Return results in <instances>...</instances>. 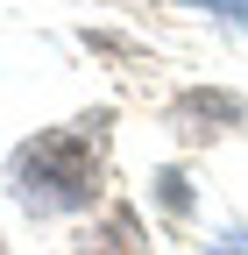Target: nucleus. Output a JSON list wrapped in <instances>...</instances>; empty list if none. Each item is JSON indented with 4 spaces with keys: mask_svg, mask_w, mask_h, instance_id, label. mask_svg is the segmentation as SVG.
Instances as JSON below:
<instances>
[{
    "mask_svg": "<svg viewBox=\"0 0 248 255\" xmlns=\"http://www.w3.org/2000/svg\"><path fill=\"white\" fill-rule=\"evenodd\" d=\"M100 142H107V121H100V114L36 135V142L14 156L21 206H36V213H71V206H85L92 191H100V184H92V177H100Z\"/></svg>",
    "mask_w": 248,
    "mask_h": 255,
    "instance_id": "1",
    "label": "nucleus"
},
{
    "mask_svg": "<svg viewBox=\"0 0 248 255\" xmlns=\"http://www.w3.org/2000/svg\"><path fill=\"white\" fill-rule=\"evenodd\" d=\"M213 255H248V234H220V241H213Z\"/></svg>",
    "mask_w": 248,
    "mask_h": 255,
    "instance_id": "2",
    "label": "nucleus"
},
{
    "mask_svg": "<svg viewBox=\"0 0 248 255\" xmlns=\"http://www.w3.org/2000/svg\"><path fill=\"white\" fill-rule=\"evenodd\" d=\"M206 7H248V0H206Z\"/></svg>",
    "mask_w": 248,
    "mask_h": 255,
    "instance_id": "3",
    "label": "nucleus"
}]
</instances>
